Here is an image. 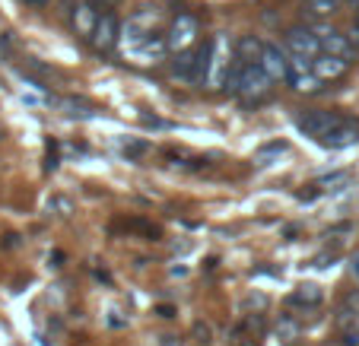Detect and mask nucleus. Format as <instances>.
I'll use <instances>...</instances> for the list:
<instances>
[{"label":"nucleus","mask_w":359,"mask_h":346,"mask_svg":"<svg viewBox=\"0 0 359 346\" xmlns=\"http://www.w3.org/2000/svg\"><path fill=\"white\" fill-rule=\"evenodd\" d=\"M261 67L267 70L273 83L277 80H290V51H283L280 45L264 41V55H261Z\"/></svg>","instance_id":"nucleus-9"},{"label":"nucleus","mask_w":359,"mask_h":346,"mask_svg":"<svg viewBox=\"0 0 359 346\" xmlns=\"http://www.w3.org/2000/svg\"><path fill=\"white\" fill-rule=\"evenodd\" d=\"M201 51L203 45L197 48H188V51H178L175 61H172V76L184 83H197V70H201Z\"/></svg>","instance_id":"nucleus-11"},{"label":"nucleus","mask_w":359,"mask_h":346,"mask_svg":"<svg viewBox=\"0 0 359 346\" xmlns=\"http://www.w3.org/2000/svg\"><path fill=\"white\" fill-rule=\"evenodd\" d=\"M197 35H201V16L188 13V10H178V16L172 20L169 32H165L169 51H172V55H178V51H188V48H194Z\"/></svg>","instance_id":"nucleus-4"},{"label":"nucleus","mask_w":359,"mask_h":346,"mask_svg":"<svg viewBox=\"0 0 359 346\" xmlns=\"http://www.w3.org/2000/svg\"><path fill=\"white\" fill-rule=\"evenodd\" d=\"M261 55H264V41L258 35H242L236 41V57L245 64H261Z\"/></svg>","instance_id":"nucleus-13"},{"label":"nucleus","mask_w":359,"mask_h":346,"mask_svg":"<svg viewBox=\"0 0 359 346\" xmlns=\"http://www.w3.org/2000/svg\"><path fill=\"white\" fill-rule=\"evenodd\" d=\"M321 143H325V146H331V150H346V146L359 143V121H350V118H346V121L340 124L337 130H331V134H327Z\"/></svg>","instance_id":"nucleus-12"},{"label":"nucleus","mask_w":359,"mask_h":346,"mask_svg":"<svg viewBox=\"0 0 359 346\" xmlns=\"http://www.w3.org/2000/svg\"><path fill=\"white\" fill-rule=\"evenodd\" d=\"M89 41H93V48L99 55H115V48L121 45V22H118L115 10L99 13V22H95V32Z\"/></svg>","instance_id":"nucleus-5"},{"label":"nucleus","mask_w":359,"mask_h":346,"mask_svg":"<svg viewBox=\"0 0 359 346\" xmlns=\"http://www.w3.org/2000/svg\"><path fill=\"white\" fill-rule=\"evenodd\" d=\"M312 29L318 32L321 51H327V55H340V57H346V61H356L359 57V51L353 48V41H350L346 32H340V29H334V26H325V22H315Z\"/></svg>","instance_id":"nucleus-7"},{"label":"nucleus","mask_w":359,"mask_h":346,"mask_svg":"<svg viewBox=\"0 0 359 346\" xmlns=\"http://www.w3.org/2000/svg\"><path fill=\"white\" fill-rule=\"evenodd\" d=\"M350 267H353V273H356V277H359V254H356V258L350 261Z\"/></svg>","instance_id":"nucleus-22"},{"label":"nucleus","mask_w":359,"mask_h":346,"mask_svg":"<svg viewBox=\"0 0 359 346\" xmlns=\"http://www.w3.org/2000/svg\"><path fill=\"white\" fill-rule=\"evenodd\" d=\"M99 13H102L99 4H93V0H76L74 13H70V26H74V32L80 35V39H93Z\"/></svg>","instance_id":"nucleus-8"},{"label":"nucleus","mask_w":359,"mask_h":346,"mask_svg":"<svg viewBox=\"0 0 359 346\" xmlns=\"http://www.w3.org/2000/svg\"><path fill=\"white\" fill-rule=\"evenodd\" d=\"M271 76L261 64H245V61H232L229 67V76H226V92L238 95L245 105H261L264 99H271L273 86H271Z\"/></svg>","instance_id":"nucleus-1"},{"label":"nucleus","mask_w":359,"mask_h":346,"mask_svg":"<svg viewBox=\"0 0 359 346\" xmlns=\"http://www.w3.org/2000/svg\"><path fill=\"white\" fill-rule=\"evenodd\" d=\"M344 7V0H305V10L312 16H331Z\"/></svg>","instance_id":"nucleus-15"},{"label":"nucleus","mask_w":359,"mask_h":346,"mask_svg":"<svg viewBox=\"0 0 359 346\" xmlns=\"http://www.w3.org/2000/svg\"><path fill=\"white\" fill-rule=\"evenodd\" d=\"M143 150H147L143 143H130V146H124V153H134V156H137V153H143Z\"/></svg>","instance_id":"nucleus-19"},{"label":"nucleus","mask_w":359,"mask_h":346,"mask_svg":"<svg viewBox=\"0 0 359 346\" xmlns=\"http://www.w3.org/2000/svg\"><path fill=\"white\" fill-rule=\"evenodd\" d=\"M93 4H99V10H111L118 0H93Z\"/></svg>","instance_id":"nucleus-20"},{"label":"nucleus","mask_w":359,"mask_h":346,"mask_svg":"<svg viewBox=\"0 0 359 346\" xmlns=\"http://www.w3.org/2000/svg\"><path fill=\"white\" fill-rule=\"evenodd\" d=\"M22 4H26V7H45L48 0H22Z\"/></svg>","instance_id":"nucleus-21"},{"label":"nucleus","mask_w":359,"mask_h":346,"mask_svg":"<svg viewBox=\"0 0 359 346\" xmlns=\"http://www.w3.org/2000/svg\"><path fill=\"white\" fill-rule=\"evenodd\" d=\"M277 337H280V343H296L299 340V321H292V318H280L277 321Z\"/></svg>","instance_id":"nucleus-17"},{"label":"nucleus","mask_w":359,"mask_h":346,"mask_svg":"<svg viewBox=\"0 0 359 346\" xmlns=\"http://www.w3.org/2000/svg\"><path fill=\"white\" fill-rule=\"evenodd\" d=\"M356 20H359V16H356Z\"/></svg>","instance_id":"nucleus-23"},{"label":"nucleus","mask_w":359,"mask_h":346,"mask_svg":"<svg viewBox=\"0 0 359 346\" xmlns=\"http://www.w3.org/2000/svg\"><path fill=\"white\" fill-rule=\"evenodd\" d=\"M337 327L340 333H359V308H340Z\"/></svg>","instance_id":"nucleus-16"},{"label":"nucleus","mask_w":359,"mask_h":346,"mask_svg":"<svg viewBox=\"0 0 359 346\" xmlns=\"http://www.w3.org/2000/svg\"><path fill=\"white\" fill-rule=\"evenodd\" d=\"M344 121H346V118L340 115V111H331V109H305V111H299L296 127L302 130V134L315 137V140L321 143L327 134H331V130H337Z\"/></svg>","instance_id":"nucleus-3"},{"label":"nucleus","mask_w":359,"mask_h":346,"mask_svg":"<svg viewBox=\"0 0 359 346\" xmlns=\"http://www.w3.org/2000/svg\"><path fill=\"white\" fill-rule=\"evenodd\" d=\"M232 61H236V48H229V39H226V35H213L210 51H207V74H203V86L207 89H223Z\"/></svg>","instance_id":"nucleus-2"},{"label":"nucleus","mask_w":359,"mask_h":346,"mask_svg":"<svg viewBox=\"0 0 359 346\" xmlns=\"http://www.w3.org/2000/svg\"><path fill=\"white\" fill-rule=\"evenodd\" d=\"M283 45H286V51H290V55L309 57V61H315V57L321 55L318 32H315L312 26H292V29H286Z\"/></svg>","instance_id":"nucleus-6"},{"label":"nucleus","mask_w":359,"mask_h":346,"mask_svg":"<svg viewBox=\"0 0 359 346\" xmlns=\"http://www.w3.org/2000/svg\"><path fill=\"white\" fill-rule=\"evenodd\" d=\"M346 35H350L353 48H356V51H359V20H356V22H353V26H350V32H346Z\"/></svg>","instance_id":"nucleus-18"},{"label":"nucleus","mask_w":359,"mask_h":346,"mask_svg":"<svg viewBox=\"0 0 359 346\" xmlns=\"http://www.w3.org/2000/svg\"><path fill=\"white\" fill-rule=\"evenodd\" d=\"M321 299H325V292H321L318 286H312V283H309V286H299V289L292 292V296H290V299H286V302H290V305H305V308H315V305H321Z\"/></svg>","instance_id":"nucleus-14"},{"label":"nucleus","mask_w":359,"mask_h":346,"mask_svg":"<svg viewBox=\"0 0 359 346\" xmlns=\"http://www.w3.org/2000/svg\"><path fill=\"white\" fill-rule=\"evenodd\" d=\"M350 64L353 61H346V57H340V55H327V51H321V55L312 61V70L318 74L321 83L325 80H344V76L350 74Z\"/></svg>","instance_id":"nucleus-10"}]
</instances>
